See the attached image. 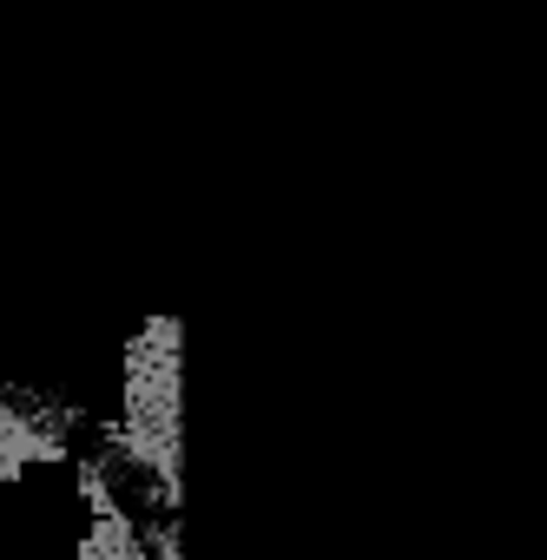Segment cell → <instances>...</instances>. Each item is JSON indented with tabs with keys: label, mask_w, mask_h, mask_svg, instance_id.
Wrapping results in <instances>:
<instances>
[{
	"label": "cell",
	"mask_w": 547,
	"mask_h": 560,
	"mask_svg": "<svg viewBox=\"0 0 547 560\" xmlns=\"http://www.w3.org/2000/svg\"><path fill=\"white\" fill-rule=\"evenodd\" d=\"M113 455L178 494V317H152L126 343V416L113 429Z\"/></svg>",
	"instance_id": "1"
},
{
	"label": "cell",
	"mask_w": 547,
	"mask_h": 560,
	"mask_svg": "<svg viewBox=\"0 0 547 560\" xmlns=\"http://www.w3.org/2000/svg\"><path fill=\"white\" fill-rule=\"evenodd\" d=\"M73 442V409L47 389L0 376V481L27 475L34 462H60Z\"/></svg>",
	"instance_id": "2"
},
{
	"label": "cell",
	"mask_w": 547,
	"mask_h": 560,
	"mask_svg": "<svg viewBox=\"0 0 547 560\" xmlns=\"http://www.w3.org/2000/svg\"><path fill=\"white\" fill-rule=\"evenodd\" d=\"M80 560H178V527L159 521V527L139 534V521L113 501V508H100V521H93Z\"/></svg>",
	"instance_id": "3"
}]
</instances>
